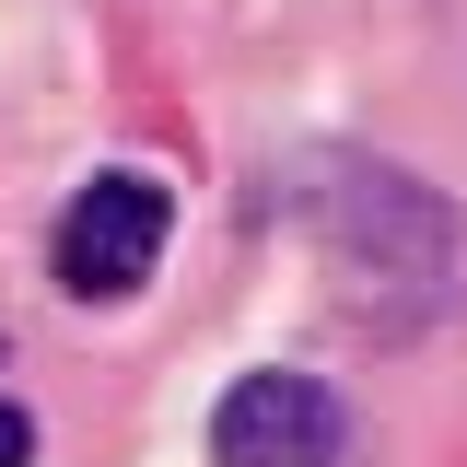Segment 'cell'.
<instances>
[{
    "mask_svg": "<svg viewBox=\"0 0 467 467\" xmlns=\"http://www.w3.org/2000/svg\"><path fill=\"white\" fill-rule=\"evenodd\" d=\"M292 211H316L339 245H362V257H374L386 281H409V292H432L444 269H456V211H444L432 187H409V175L362 164V152H327V164L304 175Z\"/></svg>",
    "mask_w": 467,
    "mask_h": 467,
    "instance_id": "cell-1",
    "label": "cell"
},
{
    "mask_svg": "<svg viewBox=\"0 0 467 467\" xmlns=\"http://www.w3.org/2000/svg\"><path fill=\"white\" fill-rule=\"evenodd\" d=\"M175 234V187L164 175H94L82 199H70V223H58V281L82 292V304H106V292H140V269L164 257Z\"/></svg>",
    "mask_w": 467,
    "mask_h": 467,
    "instance_id": "cell-2",
    "label": "cell"
},
{
    "mask_svg": "<svg viewBox=\"0 0 467 467\" xmlns=\"http://www.w3.org/2000/svg\"><path fill=\"white\" fill-rule=\"evenodd\" d=\"M350 420L316 374H234V398L211 409V456L223 467H339Z\"/></svg>",
    "mask_w": 467,
    "mask_h": 467,
    "instance_id": "cell-3",
    "label": "cell"
},
{
    "mask_svg": "<svg viewBox=\"0 0 467 467\" xmlns=\"http://www.w3.org/2000/svg\"><path fill=\"white\" fill-rule=\"evenodd\" d=\"M24 456H36V420H24V409L0 398V467H24Z\"/></svg>",
    "mask_w": 467,
    "mask_h": 467,
    "instance_id": "cell-4",
    "label": "cell"
}]
</instances>
